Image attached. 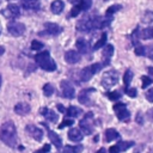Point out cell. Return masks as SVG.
<instances>
[{
    "instance_id": "obj_50",
    "label": "cell",
    "mask_w": 153,
    "mask_h": 153,
    "mask_svg": "<svg viewBox=\"0 0 153 153\" xmlns=\"http://www.w3.org/2000/svg\"><path fill=\"white\" fill-rule=\"evenodd\" d=\"M4 53H5V48H4V47H1V45H0V56H1V55H2V54H4Z\"/></svg>"
},
{
    "instance_id": "obj_25",
    "label": "cell",
    "mask_w": 153,
    "mask_h": 153,
    "mask_svg": "<svg viewBox=\"0 0 153 153\" xmlns=\"http://www.w3.org/2000/svg\"><path fill=\"white\" fill-rule=\"evenodd\" d=\"M106 32H103L102 33V36H100V38L94 43V45H93V50H98V49H100V48H103L104 45H105V43H106Z\"/></svg>"
},
{
    "instance_id": "obj_49",
    "label": "cell",
    "mask_w": 153,
    "mask_h": 153,
    "mask_svg": "<svg viewBox=\"0 0 153 153\" xmlns=\"http://www.w3.org/2000/svg\"><path fill=\"white\" fill-rule=\"evenodd\" d=\"M96 153H108V152H106V149H105L104 147H102V148H99V149H98Z\"/></svg>"
},
{
    "instance_id": "obj_39",
    "label": "cell",
    "mask_w": 153,
    "mask_h": 153,
    "mask_svg": "<svg viewBox=\"0 0 153 153\" xmlns=\"http://www.w3.org/2000/svg\"><path fill=\"white\" fill-rule=\"evenodd\" d=\"M141 80H142V88H146L147 86H149V85L152 84V80H151V78H149V76L143 75V76L141 78Z\"/></svg>"
},
{
    "instance_id": "obj_52",
    "label": "cell",
    "mask_w": 153,
    "mask_h": 153,
    "mask_svg": "<svg viewBox=\"0 0 153 153\" xmlns=\"http://www.w3.org/2000/svg\"><path fill=\"white\" fill-rule=\"evenodd\" d=\"M0 33H1V30H0Z\"/></svg>"
},
{
    "instance_id": "obj_13",
    "label": "cell",
    "mask_w": 153,
    "mask_h": 153,
    "mask_svg": "<svg viewBox=\"0 0 153 153\" xmlns=\"http://www.w3.org/2000/svg\"><path fill=\"white\" fill-rule=\"evenodd\" d=\"M103 60H104V65H109L110 63V60L114 55V47L112 44H106L103 47Z\"/></svg>"
},
{
    "instance_id": "obj_31",
    "label": "cell",
    "mask_w": 153,
    "mask_h": 153,
    "mask_svg": "<svg viewBox=\"0 0 153 153\" xmlns=\"http://www.w3.org/2000/svg\"><path fill=\"white\" fill-rule=\"evenodd\" d=\"M54 86L51 85V84H45L44 86H43V93H44V96H47V97H50L53 93H54Z\"/></svg>"
},
{
    "instance_id": "obj_22",
    "label": "cell",
    "mask_w": 153,
    "mask_h": 153,
    "mask_svg": "<svg viewBox=\"0 0 153 153\" xmlns=\"http://www.w3.org/2000/svg\"><path fill=\"white\" fill-rule=\"evenodd\" d=\"M63 7H65V4L62 0H55L50 5V10L54 14H60L63 11Z\"/></svg>"
},
{
    "instance_id": "obj_28",
    "label": "cell",
    "mask_w": 153,
    "mask_h": 153,
    "mask_svg": "<svg viewBox=\"0 0 153 153\" xmlns=\"http://www.w3.org/2000/svg\"><path fill=\"white\" fill-rule=\"evenodd\" d=\"M66 112H67V115L71 116V117H76V116H79V115L82 112V110H81L80 108H78V106H69V108L66 110Z\"/></svg>"
},
{
    "instance_id": "obj_12",
    "label": "cell",
    "mask_w": 153,
    "mask_h": 153,
    "mask_svg": "<svg viewBox=\"0 0 153 153\" xmlns=\"http://www.w3.org/2000/svg\"><path fill=\"white\" fill-rule=\"evenodd\" d=\"M65 60L67 63H71V65L78 63L80 61V54L75 50H68L65 53Z\"/></svg>"
},
{
    "instance_id": "obj_41",
    "label": "cell",
    "mask_w": 153,
    "mask_h": 153,
    "mask_svg": "<svg viewBox=\"0 0 153 153\" xmlns=\"http://www.w3.org/2000/svg\"><path fill=\"white\" fill-rule=\"evenodd\" d=\"M50 148H51V147H50V145H49V143H45L42 148H39V149L35 151L33 153H48V152L50 151Z\"/></svg>"
},
{
    "instance_id": "obj_48",
    "label": "cell",
    "mask_w": 153,
    "mask_h": 153,
    "mask_svg": "<svg viewBox=\"0 0 153 153\" xmlns=\"http://www.w3.org/2000/svg\"><path fill=\"white\" fill-rule=\"evenodd\" d=\"M71 4H73V5H79L80 2H81V0H68Z\"/></svg>"
},
{
    "instance_id": "obj_44",
    "label": "cell",
    "mask_w": 153,
    "mask_h": 153,
    "mask_svg": "<svg viewBox=\"0 0 153 153\" xmlns=\"http://www.w3.org/2000/svg\"><path fill=\"white\" fill-rule=\"evenodd\" d=\"M136 122H137L139 124H143V120L141 118V112L137 114V116H136Z\"/></svg>"
},
{
    "instance_id": "obj_29",
    "label": "cell",
    "mask_w": 153,
    "mask_h": 153,
    "mask_svg": "<svg viewBox=\"0 0 153 153\" xmlns=\"http://www.w3.org/2000/svg\"><path fill=\"white\" fill-rule=\"evenodd\" d=\"M134 143H135L134 141H121V142L116 143V146H117L118 151L122 152V151H126V149L130 148L131 146H134Z\"/></svg>"
},
{
    "instance_id": "obj_23",
    "label": "cell",
    "mask_w": 153,
    "mask_h": 153,
    "mask_svg": "<svg viewBox=\"0 0 153 153\" xmlns=\"http://www.w3.org/2000/svg\"><path fill=\"white\" fill-rule=\"evenodd\" d=\"M92 75H93V73L91 72V68L90 67H85L80 72V79H81V81H85V82L88 81V80H91Z\"/></svg>"
},
{
    "instance_id": "obj_19",
    "label": "cell",
    "mask_w": 153,
    "mask_h": 153,
    "mask_svg": "<svg viewBox=\"0 0 153 153\" xmlns=\"http://www.w3.org/2000/svg\"><path fill=\"white\" fill-rule=\"evenodd\" d=\"M75 47L79 54H86L88 51V42L85 38H78L75 42Z\"/></svg>"
},
{
    "instance_id": "obj_47",
    "label": "cell",
    "mask_w": 153,
    "mask_h": 153,
    "mask_svg": "<svg viewBox=\"0 0 153 153\" xmlns=\"http://www.w3.org/2000/svg\"><path fill=\"white\" fill-rule=\"evenodd\" d=\"M148 35H149V38H153V26L152 27H148Z\"/></svg>"
},
{
    "instance_id": "obj_8",
    "label": "cell",
    "mask_w": 153,
    "mask_h": 153,
    "mask_svg": "<svg viewBox=\"0 0 153 153\" xmlns=\"http://www.w3.org/2000/svg\"><path fill=\"white\" fill-rule=\"evenodd\" d=\"M7 31L12 36L18 37V36H22L25 32V25L23 23H20V22H11L7 25Z\"/></svg>"
},
{
    "instance_id": "obj_2",
    "label": "cell",
    "mask_w": 153,
    "mask_h": 153,
    "mask_svg": "<svg viewBox=\"0 0 153 153\" xmlns=\"http://www.w3.org/2000/svg\"><path fill=\"white\" fill-rule=\"evenodd\" d=\"M103 18L100 17H85L76 23V30L81 32H88L93 29H100Z\"/></svg>"
},
{
    "instance_id": "obj_4",
    "label": "cell",
    "mask_w": 153,
    "mask_h": 153,
    "mask_svg": "<svg viewBox=\"0 0 153 153\" xmlns=\"http://www.w3.org/2000/svg\"><path fill=\"white\" fill-rule=\"evenodd\" d=\"M117 82H118V72H117V71H114V69L105 72L104 75H103V78H102V81H100L102 86H103L105 90L112 87V86L116 85Z\"/></svg>"
},
{
    "instance_id": "obj_11",
    "label": "cell",
    "mask_w": 153,
    "mask_h": 153,
    "mask_svg": "<svg viewBox=\"0 0 153 153\" xmlns=\"http://www.w3.org/2000/svg\"><path fill=\"white\" fill-rule=\"evenodd\" d=\"M44 29H45V33L51 36H56L62 32V27L55 23H44Z\"/></svg>"
},
{
    "instance_id": "obj_33",
    "label": "cell",
    "mask_w": 153,
    "mask_h": 153,
    "mask_svg": "<svg viewBox=\"0 0 153 153\" xmlns=\"http://www.w3.org/2000/svg\"><path fill=\"white\" fill-rule=\"evenodd\" d=\"M124 92L127 93V96H129L130 98H135L137 94V90L135 87H124Z\"/></svg>"
},
{
    "instance_id": "obj_17",
    "label": "cell",
    "mask_w": 153,
    "mask_h": 153,
    "mask_svg": "<svg viewBox=\"0 0 153 153\" xmlns=\"http://www.w3.org/2000/svg\"><path fill=\"white\" fill-rule=\"evenodd\" d=\"M41 114L48 120V121H50V122H56L57 121V118H59V115L55 112V111H53L51 109H48V108H42L41 110Z\"/></svg>"
},
{
    "instance_id": "obj_21",
    "label": "cell",
    "mask_w": 153,
    "mask_h": 153,
    "mask_svg": "<svg viewBox=\"0 0 153 153\" xmlns=\"http://www.w3.org/2000/svg\"><path fill=\"white\" fill-rule=\"evenodd\" d=\"M118 137H120V134H118V131H117L116 129H114V128H109V129H106L105 133H104V139H105L106 142H111V141H114L115 139H118Z\"/></svg>"
},
{
    "instance_id": "obj_15",
    "label": "cell",
    "mask_w": 153,
    "mask_h": 153,
    "mask_svg": "<svg viewBox=\"0 0 153 153\" xmlns=\"http://www.w3.org/2000/svg\"><path fill=\"white\" fill-rule=\"evenodd\" d=\"M82 137H84V134L80 131V129H78V128H72V129H69V131H68V139H69L71 141H73V142H79V141L82 140Z\"/></svg>"
},
{
    "instance_id": "obj_14",
    "label": "cell",
    "mask_w": 153,
    "mask_h": 153,
    "mask_svg": "<svg viewBox=\"0 0 153 153\" xmlns=\"http://www.w3.org/2000/svg\"><path fill=\"white\" fill-rule=\"evenodd\" d=\"M94 88H85L82 91H80V93L78 94V100L81 104H88L90 103V93L94 92Z\"/></svg>"
},
{
    "instance_id": "obj_43",
    "label": "cell",
    "mask_w": 153,
    "mask_h": 153,
    "mask_svg": "<svg viewBox=\"0 0 153 153\" xmlns=\"http://www.w3.org/2000/svg\"><path fill=\"white\" fill-rule=\"evenodd\" d=\"M109 153H120V151H118L117 146L115 145V146H111V147L109 148Z\"/></svg>"
},
{
    "instance_id": "obj_1",
    "label": "cell",
    "mask_w": 153,
    "mask_h": 153,
    "mask_svg": "<svg viewBox=\"0 0 153 153\" xmlns=\"http://www.w3.org/2000/svg\"><path fill=\"white\" fill-rule=\"evenodd\" d=\"M0 140L6 143L8 147H16L18 143V137H17V129L13 122L8 121L5 122L0 127Z\"/></svg>"
},
{
    "instance_id": "obj_27",
    "label": "cell",
    "mask_w": 153,
    "mask_h": 153,
    "mask_svg": "<svg viewBox=\"0 0 153 153\" xmlns=\"http://www.w3.org/2000/svg\"><path fill=\"white\" fill-rule=\"evenodd\" d=\"M141 22L143 23V24H151V23H153V11H146L143 14H142V17H141Z\"/></svg>"
},
{
    "instance_id": "obj_9",
    "label": "cell",
    "mask_w": 153,
    "mask_h": 153,
    "mask_svg": "<svg viewBox=\"0 0 153 153\" xmlns=\"http://www.w3.org/2000/svg\"><path fill=\"white\" fill-rule=\"evenodd\" d=\"M61 90H62V96L67 99H73L75 97V90L72 86V84L67 80L61 81Z\"/></svg>"
},
{
    "instance_id": "obj_46",
    "label": "cell",
    "mask_w": 153,
    "mask_h": 153,
    "mask_svg": "<svg viewBox=\"0 0 153 153\" xmlns=\"http://www.w3.org/2000/svg\"><path fill=\"white\" fill-rule=\"evenodd\" d=\"M56 106H57V109H59V111H60V112H65V111H66V109L62 106V104H57Z\"/></svg>"
},
{
    "instance_id": "obj_35",
    "label": "cell",
    "mask_w": 153,
    "mask_h": 153,
    "mask_svg": "<svg viewBox=\"0 0 153 153\" xmlns=\"http://www.w3.org/2000/svg\"><path fill=\"white\" fill-rule=\"evenodd\" d=\"M106 96H108V98H109L110 100H118V99L121 98V93L117 92V91H111V92H109Z\"/></svg>"
},
{
    "instance_id": "obj_36",
    "label": "cell",
    "mask_w": 153,
    "mask_h": 153,
    "mask_svg": "<svg viewBox=\"0 0 153 153\" xmlns=\"http://www.w3.org/2000/svg\"><path fill=\"white\" fill-rule=\"evenodd\" d=\"M90 68H91V72H92L93 74H96V73H98V72L103 68V65H102V63H99V62H96V63L91 65V66H90Z\"/></svg>"
},
{
    "instance_id": "obj_40",
    "label": "cell",
    "mask_w": 153,
    "mask_h": 153,
    "mask_svg": "<svg viewBox=\"0 0 153 153\" xmlns=\"http://www.w3.org/2000/svg\"><path fill=\"white\" fill-rule=\"evenodd\" d=\"M80 12H81L80 6H79V5H74V7H73L72 11H71V17H76V16H79Z\"/></svg>"
},
{
    "instance_id": "obj_26",
    "label": "cell",
    "mask_w": 153,
    "mask_h": 153,
    "mask_svg": "<svg viewBox=\"0 0 153 153\" xmlns=\"http://www.w3.org/2000/svg\"><path fill=\"white\" fill-rule=\"evenodd\" d=\"M133 76H134V74H133V71H131V69H127V71L124 72V75H123L124 87H128V86L130 85V82H131V80H133Z\"/></svg>"
},
{
    "instance_id": "obj_6",
    "label": "cell",
    "mask_w": 153,
    "mask_h": 153,
    "mask_svg": "<svg viewBox=\"0 0 153 153\" xmlns=\"http://www.w3.org/2000/svg\"><path fill=\"white\" fill-rule=\"evenodd\" d=\"M1 14L7 19H16L20 16V8L17 4H8L2 11Z\"/></svg>"
},
{
    "instance_id": "obj_34",
    "label": "cell",
    "mask_w": 153,
    "mask_h": 153,
    "mask_svg": "<svg viewBox=\"0 0 153 153\" xmlns=\"http://www.w3.org/2000/svg\"><path fill=\"white\" fill-rule=\"evenodd\" d=\"M91 5H92V0H81V2L79 4L81 11H87V10H90Z\"/></svg>"
},
{
    "instance_id": "obj_32",
    "label": "cell",
    "mask_w": 153,
    "mask_h": 153,
    "mask_svg": "<svg viewBox=\"0 0 153 153\" xmlns=\"http://www.w3.org/2000/svg\"><path fill=\"white\" fill-rule=\"evenodd\" d=\"M42 48H44V44H43L41 41L33 39V41L31 42V49H32V50H41Z\"/></svg>"
},
{
    "instance_id": "obj_51",
    "label": "cell",
    "mask_w": 153,
    "mask_h": 153,
    "mask_svg": "<svg viewBox=\"0 0 153 153\" xmlns=\"http://www.w3.org/2000/svg\"><path fill=\"white\" fill-rule=\"evenodd\" d=\"M1 84H2V76L0 75V87H1Z\"/></svg>"
},
{
    "instance_id": "obj_5",
    "label": "cell",
    "mask_w": 153,
    "mask_h": 153,
    "mask_svg": "<svg viewBox=\"0 0 153 153\" xmlns=\"http://www.w3.org/2000/svg\"><path fill=\"white\" fill-rule=\"evenodd\" d=\"M114 111H115V114H116V116H117V118H118L120 121H126V122H128V121L130 120V112H129V110L127 109L126 104H123V103H117V104H115V105H114Z\"/></svg>"
},
{
    "instance_id": "obj_16",
    "label": "cell",
    "mask_w": 153,
    "mask_h": 153,
    "mask_svg": "<svg viewBox=\"0 0 153 153\" xmlns=\"http://www.w3.org/2000/svg\"><path fill=\"white\" fill-rule=\"evenodd\" d=\"M22 6L25 10L37 11L41 7V2H39V0H22Z\"/></svg>"
},
{
    "instance_id": "obj_18",
    "label": "cell",
    "mask_w": 153,
    "mask_h": 153,
    "mask_svg": "<svg viewBox=\"0 0 153 153\" xmlns=\"http://www.w3.org/2000/svg\"><path fill=\"white\" fill-rule=\"evenodd\" d=\"M48 136H49V139H50V142H51L57 149H60V148L62 147V139H61L55 131L48 129Z\"/></svg>"
},
{
    "instance_id": "obj_37",
    "label": "cell",
    "mask_w": 153,
    "mask_h": 153,
    "mask_svg": "<svg viewBox=\"0 0 153 153\" xmlns=\"http://www.w3.org/2000/svg\"><path fill=\"white\" fill-rule=\"evenodd\" d=\"M134 51H135L136 55L142 56V55H145V53H146V48L142 47V45H136V47L134 48Z\"/></svg>"
},
{
    "instance_id": "obj_45",
    "label": "cell",
    "mask_w": 153,
    "mask_h": 153,
    "mask_svg": "<svg viewBox=\"0 0 153 153\" xmlns=\"http://www.w3.org/2000/svg\"><path fill=\"white\" fill-rule=\"evenodd\" d=\"M148 75L151 76V80L153 82V67H148Z\"/></svg>"
},
{
    "instance_id": "obj_20",
    "label": "cell",
    "mask_w": 153,
    "mask_h": 153,
    "mask_svg": "<svg viewBox=\"0 0 153 153\" xmlns=\"http://www.w3.org/2000/svg\"><path fill=\"white\" fill-rule=\"evenodd\" d=\"M30 110H31V108L27 103H18L14 105V112L18 115H22V116L29 114Z\"/></svg>"
},
{
    "instance_id": "obj_30",
    "label": "cell",
    "mask_w": 153,
    "mask_h": 153,
    "mask_svg": "<svg viewBox=\"0 0 153 153\" xmlns=\"http://www.w3.org/2000/svg\"><path fill=\"white\" fill-rule=\"evenodd\" d=\"M121 8H122V6H121V5H118V4H116V5H111L110 7H108V10H106L105 14H106V16H112L114 13L118 12Z\"/></svg>"
},
{
    "instance_id": "obj_3",
    "label": "cell",
    "mask_w": 153,
    "mask_h": 153,
    "mask_svg": "<svg viewBox=\"0 0 153 153\" xmlns=\"http://www.w3.org/2000/svg\"><path fill=\"white\" fill-rule=\"evenodd\" d=\"M35 61H36V63H37L43 71L54 72V71L56 69V63H55V61L50 57V54H49V51H47V50L36 54V55H35Z\"/></svg>"
},
{
    "instance_id": "obj_38",
    "label": "cell",
    "mask_w": 153,
    "mask_h": 153,
    "mask_svg": "<svg viewBox=\"0 0 153 153\" xmlns=\"http://www.w3.org/2000/svg\"><path fill=\"white\" fill-rule=\"evenodd\" d=\"M72 124H74V121H73V120H71V118H66V120H63V121H62V123L59 126V128H60V129H62V128H65V127H71Z\"/></svg>"
},
{
    "instance_id": "obj_42",
    "label": "cell",
    "mask_w": 153,
    "mask_h": 153,
    "mask_svg": "<svg viewBox=\"0 0 153 153\" xmlns=\"http://www.w3.org/2000/svg\"><path fill=\"white\" fill-rule=\"evenodd\" d=\"M145 97H146V99H147L148 102L153 103V87H152V88H149V90L145 93Z\"/></svg>"
},
{
    "instance_id": "obj_24",
    "label": "cell",
    "mask_w": 153,
    "mask_h": 153,
    "mask_svg": "<svg viewBox=\"0 0 153 153\" xmlns=\"http://www.w3.org/2000/svg\"><path fill=\"white\" fill-rule=\"evenodd\" d=\"M84 147L81 145H76V146H71V145H67L63 147V153H80L82 152Z\"/></svg>"
},
{
    "instance_id": "obj_7",
    "label": "cell",
    "mask_w": 153,
    "mask_h": 153,
    "mask_svg": "<svg viewBox=\"0 0 153 153\" xmlns=\"http://www.w3.org/2000/svg\"><path fill=\"white\" fill-rule=\"evenodd\" d=\"M92 120H93V114H92V112H87V114L85 115V117L79 122L81 130H82L84 134H86V135H91V134L93 133V126H92V123H91Z\"/></svg>"
},
{
    "instance_id": "obj_10",
    "label": "cell",
    "mask_w": 153,
    "mask_h": 153,
    "mask_svg": "<svg viewBox=\"0 0 153 153\" xmlns=\"http://www.w3.org/2000/svg\"><path fill=\"white\" fill-rule=\"evenodd\" d=\"M25 129H26L27 134L31 137H33L36 141H42V139H43V130L41 128H38V127H36L33 124H27Z\"/></svg>"
}]
</instances>
